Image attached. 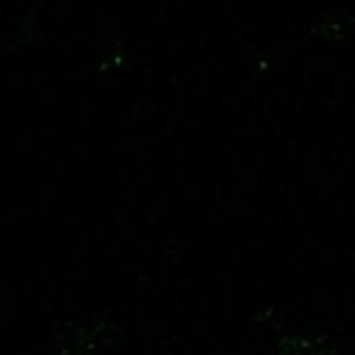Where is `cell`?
<instances>
[]
</instances>
